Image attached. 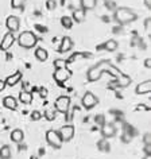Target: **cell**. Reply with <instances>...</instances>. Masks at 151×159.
I'll return each instance as SVG.
<instances>
[{"instance_id": "32", "label": "cell", "mask_w": 151, "mask_h": 159, "mask_svg": "<svg viewBox=\"0 0 151 159\" xmlns=\"http://www.w3.org/2000/svg\"><path fill=\"white\" fill-rule=\"evenodd\" d=\"M96 123H97V124H100V125L104 124V123H105L104 116H97V117H96Z\"/></svg>"}, {"instance_id": "7", "label": "cell", "mask_w": 151, "mask_h": 159, "mask_svg": "<svg viewBox=\"0 0 151 159\" xmlns=\"http://www.w3.org/2000/svg\"><path fill=\"white\" fill-rule=\"evenodd\" d=\"M58 132H59V136H61L62 142H70L74 138L76 129L73 125H62Z\"/></svg>"}, {"instance_id": "16", "label": "cell", "mask_w": 151, "mask_h": 159, "mask_svg": "<svg viewBox=\"0 0 151 159\" xmlns=\"http://www.w3.org/2000/svg\"><path fill=\"white\" fill-rule=\"evenodd\" d=\"M71 47H73V41H71L69 37H63L61 46H59V51H61V53H66V51H69Z\"/></svg>"}, {"instance_id": "1", "label": "cell", "mask_w": 151, "mask_h": 159, "mask_svg": "<svg viewBox=\"0 0 151 159\" xmlns=\"http://www.w3.org/2000/svg\"><path fill=\"white\" fill-rule=\"evenodd\" d=\"M104 71H109L111 74L116 75V77H119V75L121 74L117 69H115V67L111 65L109 61H101V62H98L97 65L92 66L88 70V74H86V77H88V81H90V82L97 81V80L101 77V74L104 73Z\"/></svg>"}, {"instance_id": "4", "label": "cell", "mask_w": 151, "mask_h": 159, "mask_svg": "<svg viewBox=\"0 0 151 159\" xmlns=\"http://www.w3.org/2000/svg\"><path fill=\"white\" fill-rule=\"evenodd\" d=\"M46 142H47V144L51 146L53 148H61L63 144L62 139L59 136V132L55 129H49L46 132Z\"/></svg>"}, {"instance_id": "17", "label": "cell", "mask_w": 151, "mask_h": 159, "mask_svg": "<svg viewBox=\"0 0 151 159\" xmlns=\"http://www.w3.org/2000/svg\"><path fill=\"white\" fill-rule=\"evenodd\" d=\"M80 4L84 11H90V10L96 8L97 0H80Z\"/></svg>"}, {"instance_id": "39", "label": "cell", "mask_w": 151, "mask_h": 159, "mask_svg": "<svg viewBox=\"0 0 151 159\" xmlns=\"http://www.w3.org/2000/svg\"><path fill=\"white\" fill-rule=\"evenodd\" d=\"M31 159H37V158H35V157H33V158H31Z\"/></svg>"}, {"instance_id": "9", "label": "cell", "mask_w": 151, "mask_h": 159, "mask_svg": "<svg viewBox=\"0 0 151 159\" xmlns=\"http://www.w3.org/2000/svg\"><path fill=\"white\" fill-rule=\"evenodd\" d=\"M15 41H16V38H15V35H14V33H7L6 35H4V38H3V41H2V43H0V50H3V51H7L10 49L11 46L15 43Z\"/></svg>"}, {"instance_id": "19", "label": "cell", "mask_w": 151, "mask_h": 159, "mask_svg": "<svg viewBox=\"0 0 151 159\" xmlns=\"http://www.w3.org/2000/svg\"><path fill=\"white\" fill-rule=\"evenodd\" d=\"M19 101L23 102V104H31L33 102V93L23 90V92L19 93Z\"/></svg>"}, {"instance_id": "12", "label": "cell", "mask_w": 151, "mask_h": 159, "mask_svg": "<svg viewBox=\"0 0 151 159\" xmlns=\"http://www.w3.org/2000/svg\"><path fill=\"white\" fill-rule=\"evenodd\" d=\"M150 90H151V81L150 80H146V81L138 84L135 92H136V94H147V93H150Z\"/></svg>"}, {"instance_id": "22", "label": "cell", "mask_w": 151, "mask_h": 159, "mask_svg": "<svg viewBox=\"0 0 151 159\" xmlns=\"http://www.w3.org/2000/svg\"><path fill=\"white\" fill-rule=\"evenodd\" d=\"M117 47H119V43H117V41H115V39H109L104 45V49L108 51H115V50H117Z\"/></svg>"}, {"instance_id": "28", "label": "cell", "mask_w": 151, "mask_h": 159, "mask_svg": "<svg viewBox=\"0 0 151 159\" xmlns=\"http://www.w3.org/2000/svg\"><path fill=\"white\" fill-rule=\"evenodd\" d=\"M41 117H42V112H39V111H33L31 112V120L38 121Z\"/></svg>"}, {"instance_id": "30", "label": "cell", "mask_w": 151, "mask_h": 159, "mask_svg": "<svg viewBox=\"0 0 151 159\" xmlns=\"http://www.w3.org/2000/svg\"><path fill=\"white\" fill-rule=\"evenodd\" d=\"M150 29H151V19L147 18L144 20V30L147 31V33H150Z\"/></svg>"}, {"instance_id": "21", "label": "cell", "mask_w": 151, "mask_h": 159, "mask_svg": "<svg viewBox=\"0 0 151 159\" xmlns=\"http://www.w3.org/2000/svg\"><path fill=\"white\" fill-rule=\"evenodd\" d=\"M35 58H37L38 61H41V62H45L46 59L49 58V54H47V51L45 49L39 47V49L35 50Z\"/></svg>"}, {"instance_id": "2", "label": "cell", "mask_w": 151, "mask_h": 159, "mask_svg": "<svg viewBox=\"0 0 151 159\" xmlns=\"http://www.w3.org/2000/svg\"><path fill=\"white\" fill-rule=\"evenodd\" d=\"M115 20L120 25H127V23H132L138 19V15L134 12L131 8L127 7H119L115 10Z\"/></svg>"}, {"instance_id": "18", "label": "cell", "mask_w": 151, "mask_h": 159, "mask_svg": "<svg viewBox=\"0 0 151 159\" xmlns=\"http://www.w3.org/2000/svg\"><path fill=\"white\" fill-rule=\"evenodd\" d=\"M23 139H25V134H23L22 129L16 128L11 132V140H12L14 143H22Z\"/></svg>"}, {"instance_id": "23", "label": "cell", "mask_w": 151, "mask_h": 159, "mask_svg": "<svg viewBox=\"0 0 151 159\" xmlns=\"http://www.w3.org/2000/svg\"><path fill=\"white\" fill-rule=\"evenodd\" d=\"M130 84H131V78L128 77V75H124V74L119 75V81H117L119 86H128Z\"/></svg>"}, {"instance_id": "34", "label": "cell", "mask_w": 151, "mask_h": 159, "mask_svg": "<svg viewBox=\"0 0 151 159\" xmlns=\"http://www.w3.org/2000/svg\"><path fill=\"white\" fill-rule=\"evenodd\" d=\"M6 86H7V85H6V81H4V80H0V92H3Z\"/></svg>"}, {"instance_id": "29", "label": "cell", "mask_w": 151, "mask_h": 159, "mask_svg": "<svg viewBox=\"0 0 151 159\" xmlns=\"http://www.w3.org/2000/svg\"><path fill=\"white\" fill-rule=\"evenodd\" d=\"M143 142H144V144H151V135H150V132H146L144 134Z\"/></svg>"}, {"instance_id": "38", "label": "cell", "mask_w": 151, "mask_h": 159, "mask_svg": "<svg viewBox=\"0 0 151 159\" xmlns=\"http://www.w3.org/2000/svg\"><path fill=\"white\" fill-rule=\"evenodd\" d=\"M143 159H151V155H144V158Z\"/></svg>"}, {"instance_id": "3", "label": "cell", "mask_w": 151, "mask_h": 159, "mask_svg": "<svg viewBox=\"0 0 151 159\" xmlns=\"http://www.w3.org/2000/svg\"><path fill=\"white\" fill-rule=\"evenodd\" d=\"M38 42L37 35L31 31H23L21 33V35L18 37V43L19 46L23 47V49H31V47H35Z\"/></svg>"}, {"instance_id": "6", "label": "cell", "mask_w": 151, "mask_h": 159, "mask_svg": "<svg viewBox=\"0 0 151 159\" xmlns=\"http://www.w3.org/2000/svg\"><path fill=\"white\" fill-rule=\"evenodd\" d=\"M98 104V98L97 96H94L92 92H86L82 96V107L85 109H92L93 107H96Z\"/></svg>"}, {"instance_id": "33", "label": "cell", "mask_w": 151, "mask_h": 159, "mask_svg": "<svg viewBox=\"0 0 151 159\" xmlns=\"http://www.w3.org/2000/svg\"><path fill=\"white\" fill-rule=\"evenodd\" d=\"M144 151H146V155H151V146L144 144Z\"/></svg>"}, {"instance_id": "15", "label": "cell", "mask_w": 151, "mask_h": 159, "mask_svg": "<svg viewBox=\"0 0 151 159\" xmlns=\"http://www.w3.org/2000/svg\"><path fill=\"white\" fill-rule=\"evenodd\" d=\"M85 12L82 8H78V10H74L73 11V16H71V20H74L76 23H82L85 20Z\"/></svg>"}, {"instance_id": "14", "label": "cell", "mask_w": 151, "mask_h": 159, "mask_svg": "<svg viewBox=\"0 0 151 159\" xmlns=\"http://www.w3.org/2000/svg\"><path fill=\"white\" fill-rule=\"evenodd\" d=\"M21 78H22V73H21V71H16L15 74H12V75H10V77L6 78V85L15 86L19 81H21Z\"/></svg>"}, {"instance_id": "13", "label": "cell", "mask_w": 151, "mask_h": 159, "mask_svg": "<svg viewBox=\"0 0 151 159\" xmlns=\"http://www.w3.org/2000/svg\"><path fill=\"white\" fill-rule=\"evenodd\" d=\"M3 105L10 111H16L18 109V100L12 96H6L3 98Z\"/></svg>"}, {"instance_id": "10", "label": "cell", "mask_w": 151, "mask_h": 159, "mask_svg": "<svg viewBox=\"0 0 151 159\" xmlns=\"http://www.w3.org/2000/svg\"><path fill=\"white\" fill-rule=\"evenodd\" d=\"M101 135L104 139H109L113 138L116 135V127H115L112 123H104L101 125Z\"/></svg>"}, {"instance_id": "11", "label": "cell", "mask_w": 151, "mask_h": 159, "mask_svg": "<svg viewBox=\"0 0 151 159\" xmlns=\"http://www.w3.org/2000/svg\"><path fill=\"white\" fill-rule=\"evenodd\" d=\"M6 27L8 29L10 33H16L21 29V20L18 16H8L6 20Z\"/></svg>"}, {"instance_id": "8", "label": "cell", "mask_w": 151, "mask_h": 159, "mask_svg": "<svg viewBox=\"0 0 151 159\" xmlns=\"http://www.w3.org/2000/svg\"><path fill=\"white\" fill-rule=\"evenodd\" d=\"M53 77L58 84H63V82H66L67 80L71 77V71L67 69V67L66 69H55Z\"/></svg>"}, {"instance_id": "37", "label": "cell", "mask_w": 151, "mask_h": 159, "mask_svg": "<svg viewBox=\"0 0 151 159\" xmlns=\"http://www.w3.org/2000/svg\"><path fill=\"white\" fill-rule=\"evenodd\" d=\"M47 92H46V89H42V92H41V96H46Z\"/></svg>"}, {"instance_id": "27", "label": "cell", "mask_w": 151, "mask_h": 159, "mask_svg": "<svg viewBox=\"0 0 151 159\" xmlns=\"http://www.w3.org/2000/svg\"><path fill=\"white\" fill-rule=\"evenodd\" d=\"M45 116H46V119L47 120H54L55 119V116H57V112L55 111H53V109H47L46 112H45Z\"/></svg>"}, {"instance_id": "31", "label": "cell", "mask_w": 151, "mask_h": 159, "mask_svg": "<svg viewBox=\"0 0 151 159\" xmlns=\"http://www.w3.org/2000/svg\"><path fill=\"white\" fill-rule=\"evenodd\" d=\"M47 8L49 10H54L55 8V2L54 0H49V2H47Z\"/></svg>"}, {"instance_id": "26", "label": "cell", "mask_w": 151, "mask_h": 159, "mask_svg": "<svg viewBox=\"0 0 151 159\" xmlns=\"http://www.w3.org/2000/svg\"><path fill=\"white\" fill-rule=\"evenodd\" d=\"M54 67L55 69H66V61L65 59H55Z\"/></svg>"}, {"instance_id": "35", "label": "cell", "mask_w": 151, "mask_h": 159, "mask_svg": "<svg viewBox=\"0 0 151 159\" xmlns=\"http://www.w3.org/2000/svg\"><path fill=\"white\" fill-rule=\"evenodd\" d=\"M144 66L147 67V69H150V67H151V61H150V58H147L146 61H144Z\"/></svg>"}, {"instance_id": "5", "label": "cell", "mask_w": 151, "mask_h": 159, "mask_svg": "<svg viewBox=\"0 0 151 159\" xmlns=\"http://www.w3.org/2000/svg\"><path fill=\"white\" fill-rule=\"evenodd\" d=\"M55 109L61 113H66L70 108V98L67 96H59L57 100H55Z\"/></svg>"}, {"instance_id": "25", "label": "cell", "mask_w": 151, "mask_h": 159, "mask_svg": "<svg viewBox=\"0 0 151 159\" xmlns=\"http://www.w3.org/2000/svg\"><path fill=\"white\" fill-rule=\"evenodd\" d=\"M27 2V0H11V7L15 10L18 8H22L23 6H25V3Z\"/></svg>"}, {"instance_id": "24", "label": "cell", "mask_w": 151, "mask_h": 159, "mask_svg": "<svg viewBox=\"0 0 151 159\" xmlns=\"http://www.w3.org/2000/svg\"><path fill=\"white\" fill-rule=\"evenodd\" d=\"M61 25L65 27V29H71V26H73V20H71L70 16H62L61 18Z\"/></svg>"}, {"instance_id": "36", "label": "cell", "mask_w": 151, "mask_h": 159, "mask_svg": "<svg viewBox=\"0 0 151 159\" xmlns=\"http://www.w3.org/2000/svg\"><path fill=\"white\" fill-rule=\"evenodd\" d=\"M144 7L146 8H151V0H144Z\"/></svg>"}, {"instance_id": "20", "label": "cell", "mask_w": 151, "mask_h": 159, "mask_svg": "<svg viewBox=\"0 0 151 159\" xmlns=\"http://www.w3.org/2000/svg\"><path fill=\"white\" fill-rule=\"evenodd\" d=\"M12 157V151L8 144H4L0 148V159H11Z\"/></svg>"}]
</instances>
